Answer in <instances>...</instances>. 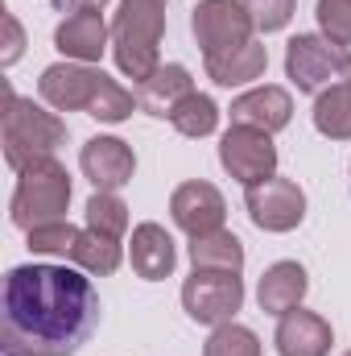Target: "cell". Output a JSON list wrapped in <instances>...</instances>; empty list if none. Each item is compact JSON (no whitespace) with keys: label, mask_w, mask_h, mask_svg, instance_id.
I'll list each match as a JSON object with an SVG mask.
<instances>
[{"label":"cell","mask_w":351,"mask_h":356,"mask_svg":"<svg viewBox=\"0 0 351 356\" xmlns=\"http://www.w3.org/2000/svg\"><path fill=\"white\" fill-rule=\"evenodd\" d=\"M99 311L79 266H12L0 290V353L75 356L99 327Z\"/></svg>","instance_id":"cell-1"},{"label":"cell","mask_w":351,"mask_h":356,"mask_svg":"<svg viewBox=\"0 0 351 356\" xmlns=\"http://www.w3.org/2000/svg\"><path fill=\"white\" fill-rule=\"evenodd\" d=\"M166 0H120L112 21V54L124 79L145 83L162 67Z\"/></svg>","instance_id":"cell-2"},{"label":"cell","mask_w":351,"mask_h":356,"mask_svg":"<svg viewBox=\"0 0 351 356\" xmlns=\"http://www.w3.org/2000/svg\"><path fill=\"white\" fill-rule=\"evenodd\" d=\"M58 145H67V124L58 120V112H46L42 104L4 88V162L21 175L33 162L54 158Z\"/></svg>","instance_id":"cell-3"},{"label":"cell","mask_w":351,"mask_h":356,"mask_svg":"<svg viewBox=\"0 0 351 356\" xmlns=\"http://www.w3.org/2000/svg\"><path fill=\"white\" fill-rule=\"evenodd\" d=\"M67 207H71V175L58 158H46V162H33L29 170H21L17 191L8 199V220H12V228L29 232L50 220H67Z\"/></svg>","instance_id":"cell-4"},{"label":"cell","mask_w":351,"mask_h":356,"mask_svg":"<svg viewBox=\"0 0 351 356\" xmlns=\"http://www.w3.org/2000/svg\"><path fill=\"white\" fill-rule=\"evenodd\" d=\"M351 75V46H339L323 33H298L285 46V79L298 91H318L335 88Z\"/></svg>","instance_id":"cell-5"},{"label":"cell","mask_w":351,"mask_h":356,"mask_svg":"<svg viewBox=\"0 0 351 356\" xmlns=\"http://www.w3.org/2000/svg\"><path fill=\"white\" fill-rule=\"evenodd\" d=\"M182 307L194 323L219 327L232 323L236 311L244 307V282L240 273H219V269H194L182 282Z\"/></svg>","instance_id":"cell-6"},{"label":"cell","mask_w":351,"mask_h":356,"mask_svg":"<svg viewBox=\"0 0 351 356\" xmlns=\"http://www.w3.org/2000/svg\"><path fill=\"white\" fill-rule=\"evenodd\" d=\"M190 33L203 50V58H211V54H228L236 46H248L257 25L240 0H198L190 8Z\"/></svg>","instance_id":"cell-7"},{"label":"cell","mask_w":351,"mask_h":356,"mask_svg":"<svg viewBox=\"0 0 351 356\" xmlns=\"http://www.w3.org/2000/svg\"><path fill=\"white\" fill-rule=\"evenodd\" d=\"M248 216L261 232H293L306 220V191L293 178L268 175L252 186H244Z\"/></svg>","instance_id":"cell-8"},{"label":"cell","mask_w":351,"mask_h":356,"mask_svg":"<svg viewBox=\"0 0 351 356\" xmlns=\"http://www.w3.org/2000/svg\"><path fill=\"white\" fill-rule=\"evenodd\" d=\"M219 166L236 178V182H244V186L277 175V145H273V133L248 129V124H232V129L219 137Z\"/></svg>","instance_id":"cell-9"},{"label":"cell","mask_w":351,"mask_h":356,"mask_svg":"<svg viewBox=\"0 0 351 356\" xmlns=\"http://www.w3.org/2000/svg\"><path fill=\"white\" fill-rule=\"evenodd\" d=\"M103 71H95L87 63H54L42 71L37 79V95L46 108L54 112H91L95 95L103 88Z\"/></svg>","instance_id":"cell-10"},{"label":"cell","mask_w":351,"mask_h":356,"mask_svg":"<svg viewBox=\"0 0 351 356\" xmlns=\"http://www.w3.org/2000/svg\"><path fill=\"white\" fill-rule=\"evenodd\" d=\"M170 216L186 236H207V232H219L223 228V216H228V203L219 195V186L194 178V182H182L174 195H170Z\"/></svg>","instance_id":"cell-11"},{"label":"cell","mask_w":351,"mask_h":356,"mask_svg":"<svg viewBox=\"0 0 351 356\" xmlns=\"http://www.w3.org/2000/svg\"><path fill=\"white\" fill-rule=\"evenodd\" d=\"M112 46V25L95 13V8H83V13H67V21L54 29V50L67 58V63H99L103 50Z\"/></svg>","instance_id":"cell-12"},{"label":"cell","mask_w":351,"mask_h":356,"mask_svg":"<svg viewBox=\"0 0 351 356\" xmlns=\"http://www.w3.org/2000/svg\"><path fill=\"white\" fill-rule=\"evenodd\" d=\"M79 166H83V175L91 178L95 191H120L132 182L137 158H132V145L120 137H91L79 154Z\"/></svg>","instance_id":"cell-13"},{"label":"cell","mask_w":351,"mask_h":356,"mask_svg":"<svg viewBox=\"0 0 351 356\" xmlns=\"http://www.w3.org/2000/svg\"><path fill=\"white\" fill-rule=\"evenodd\" d=\"M228 116H232V124H248V129H261V133H281L293 120V95L285 88H277V83L248 88L244 95L232 99Z\"/></svg>","instance_id":"cell-14"},{"label":"cell","mask_w":351,"mask_h":356,"mask_svg":"<svg viewBox=\"0 0 351 356\" xmlns=\"http://www.w3.org/2000/svg\"><path fill=\"white\" fill-rule=\"evenodd\" d=\"M273 344H277V356H331L335 332H331V323L323 315L298 307V311L277 319Z\"/></svg>","instance_id":"cell-15"},{"label":"cell","mask_w":351,"mask_h":356,"mask_svg":"<svg viewBox=\"0 0 351 356\" xmlns=\"http://www.w3.org/2000/svg\"><path fill=\"white\" fill-rule=\"evenodd\" d=\"M128 261H132V273L145 277V282L170 277L174 266H178L174 236H170L162 224H153V220L137 224V228H132V245H128Z\"/></svg>","instance_id":"cell-16"},{"label":"cell","mask_w":351,"mask_h":356,"mask_svg":"<svg viewBox=\"0 0 351 356\" xmlns=\"http://www.w3.org/2000/svg\"><path fill=\"white\" fill-rule=\"evenodd\" d=\"M306 290H310L306 269L298 266V261H277V266H268L261 273L257 302H261L264 315H277V319H281V315H289V311H298V307H302Z\"/></svg>","instance_id":"cell-17"},{"label":"cell","mask_w":351,"mask_h":356,"mask_svg":"<svg viewBox=\"0 0 351 356\" xmlns=\"http://www.w3.org/2000/svg\"><path fill=\"white\" fill-rule=\"evenodd\" d=\"M190 91H194L190 71H186L182 63H162L145 83H137V104H141L145 112H153V116H166V120H170V112H174Z\"/></svg>","instance_id":"cell-18"},{"label":"cell","mask_w":351,"mask_h":356,"mask_svg":"<svg viewBox=\"0 0 351 356\" xmlns=\"http://www.w3.org/2000/svg\"><path fill=\"white\" fill-rule=\"evenodd\" d=\"M203 67H207V79H211V83H219V88H244V83H252V79L264 75L268 50L252 38L248 46H236V50H228V54L203 58Z\"/></svg>","instance_id":"cell-19"},{"label":"cell","mask_w":351,"mask_h":356,"mask_svg":"<svg viewBox=\"0 0 351 356\" xmlns=\"http://www.w3.org/2000/svg\"><path fill=\"white\" fill-rule=\"evenodd\" d=\"M190 266L194 269H219V273H240L244 269V245L228 228L207 232V236H190Z\"/></svg>","instance_id":"cell-20"},{"label":"cell","mask_w":351,"mask_h":356,"mask_svg":"<svg viewBox=\"0 0 351 356\" xmlns=\"http://www.w3.org/2000/svg\"><path fill=\"white\" fill-rule=\"evenodd\" d=\"M314 129L331 141H351V75L335 88L318 91L314 99Z\"/></svg>","instance_id":"cell-21"},{"label":"cell","mask_w":351,"mask_h":356,"mask_svg":"<svg viewBox=\"0 0 351 356\" xmlns=\"http://www.w3.org/2000/svg\"><path fill=\"white\" fill-rule=\"evenodd\" d=\"M71 261L83 269V273H91V277H108V273L120 269L124 253H120V241H112V236H103L95 228H79V241L71 249Z\"/></svg>","instance_id":"cell-22"},{"label":"cell","mask_w":351,"mask_h":356,"mask_svg":"<svg viewBox=\"0 0 351 356\" xmlns=\"http://www.w3.org/2000/svg\"><path fill=\"white\" fill-rule=\"evenodd\" d=\"M170 124H174L182 137H211L219 129V104L203 91H190L174 112H170Z\"/></svg>","instance_id":"cell-23"},{"label":"cell","mask_w":351,"mask_h":356,"mask_svg":"<svg viewBox=\"0 0 351 356\" xmlns=\"http://www.w3.org/2000/svg\"><path fill=\"white\" fill-rule=\"evenodd\" d=\"M83 216H87V228L112 236V241H120L128 232V207H124V199L116 191H95L87 199V211Z\"/></svg>","instance_id":"cell-24"},{"label":"cell","mask_w":351,"mask_h":356,"mask_svg":"<svg viewBox=\"0 0 351 356\" xmlns=\"http://www.w3.org/2000/svg\"><path fill=\"white\" fill-rule=\"evenodd\" d=\"M203 356H261V340H257L252 327H244V323L232 319V323H219L207 336Z\"/></svg>","instance_id":"cell-25"},{"label":"cell","mask_w":351,"mask_h":356,"mask_svg":"<svg viewBox=\"0 0 351 356\" xmlns=\"http://www.w3.org/2000/svg\"><path fill=\"white\" fill-rule=\"evenodd\" d=\"M75 241H79V228L71 220H50V224H37L25 232V245L33 253H46V257H71Z\"/></svg>","instance_id":"cell-26"},{"label":"cell","mask_w":351,"mask_h":356,"mask_svg":"<svg viewBox=\"0 0 351 356\" xmlns=\"http://www.w3.org/2000/svg\"><path fill=\"white\" fill-rule=\"evenodd\" d=\"M132 108H137V95H132L128 88H120V83L108 75L87 116H95L99 124H120V120H128V116H132Z\"/></svg>","instance_id":"cell-27"},{"label":"cell","mask_w":351,"mask_h":356,"mask_svg":"<svg viewBox=\"0 0 351 356\" xmlns=\"http://www.w3.org/2000/svg\"><path fill=\"white\" fill-rule=\"evenodd\" d=\"M240 4H244V13L252 17V25H257L261 33L285 29V25L293 21V8H298V0H240Z\"/></svg>","instance_id":"cell-28"},{"label":"cell","mask_w":351,"mask_h":356,"mask_svg":"<svg viewBox=\"0 0 351 356\" xmlns=\"http://www.w3.org/2000/svg\"><path fill=\"white\" fill-rule=\"evenodd\" d=\"M314 17H318L323 38H331L339 46H351V0H318Z\"/></svg>","instance_id":"cell-29"},{"label":"cell","mask_w":351,"mask_h":356,"mask_svg":"<svg viewBox=\"0 0 351 356\" xmlns=\"http://www.w3.org/2000/svg\"><path fill=\"white\" fill-rule=\"evenodd\" d=\"M21 50H25V29H21V21L12 13H4V54H0V63L12 67L21 58Z\"/></svg>","instance_id":"cell-30"},{"label":"cell","mask_w":351,"mask_h":356,"mask_svg":"<svg viewBox=\"0 0 351 356\" xmlns=\"http://www.w3.org/2000/svg\"><path fill=\"white\" fill-rule=\"evenodd\" d=\"M54 4H58L62 13H83V8H95V13H99L108 0H54Z\"/></svg>","instance_id":"cell-31"},{"label":"cell","mask_w":351,"mask_h":356,"mask_svg":"<svg viewBox=\"0 0 351 356\" xmlns=\"http://www.w3.org/2000/svg\"><path fill=\"white\" fill-rule=\"evenodd\" d=\"M343 356H351V348H348V353H343Z\"/></svg>","instance_id":"cell-32"}]
</instances>
